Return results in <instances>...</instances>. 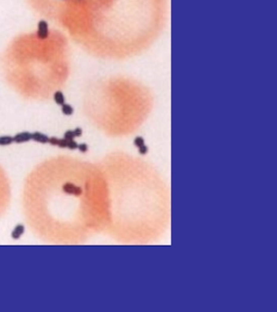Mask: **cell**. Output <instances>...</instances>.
I'll return each instance as SVG.
<instances>
[{
    "mask_svg": "<svg viewBox=\"0 0 277 312\" xmlns=\"http://www.w3.org/2000/svg\"><path fill=\"white\" fill-rule=\"evenodd\" d=\"M53 98H54V101L57 103L58 105H62L64 103V101H66V99H64V96L63 94L61 93V92L57 91L54 93V96H53Z\"/></svg>",
    "mask_w": 277,
    "mask_h": 312,
    "instance_id": "7",
    "label": "cell"
},
{
    "mask_svg": "<svg viewBox=\"0 0 277 312\" xmlns=\"http://www.w3.org/2000/svg\"><path fill=\"white\" fill-rule=\"evenodd\" d=\"M62 190L66 193L74 195V196H79L82 193V189H81L80 187L75 185V184L73 183H64L63 186H62Z\"/></svg>",
    "mask_w": 277,
    "mask_h": 312,
    "instance_id": "2",
    "label": "cell"
},
{
    "mask_svg": "<svg viewBox=\"0 0 277 312\" xmlns=\"http://www.w3.org/2000/svg\"><path fill=\"white\" fill-rule=\"evenodd\" d=\"M61 111L63 115L71 116V115H73V113H74V108H73L70 104H66V103H63V104L61 105Z\"/></svg>",
    "mask_w": 277,
    "mask_h": 312,
    "instance_id": "8",
    "label": "cell"
},
{
    "mask_svg": "<svg viewBox=\"0 0 277 312\" xmlns=\"http://www.w3.org/2000/svg\"><path fill=\"white\" fill-rule=\"evenodd\" d=\"M66 148H69V149L71 150H75L78 148V144H77L74 139H68V147Z\"/></svg>",
    "mask_w": 277,
    "mask_h": 312,
    "instance_id": "9",
    "label": "cell"
},
{
    "mask_svg": "<svg viewBox=\"0 0 277 312\" xmlns=\"http://www.w3.org/2000/svg\"><path fill=\"white\" fill-rule=\"evenodd\" d=\"M77 149H79L81 152H86L88 147H87L86 144H78V148H77Z\"/></svg>",
    "mask_w": 277,
    "mask_h": 312,
    "instance_id": "13",
    "label": "cell"
},
{
    "mask_svg": "<svg viewBox=\"0 0 277 312\" xmlns=\"http://www.w3.org/2000/svg\"><path fill=\"white\" fill-rule=\"evenodd\" d=\"M134 145L136 146V147H141V146L144 145V139H142L141 136H137L136 139H134Z\"/></svg>",
    "mask_w": 277,
    "mask_h": 312,
    "instance_id": "10",
    "label": "cell"
},
{
    "mask_svg": "<svg viewBox=\"0 0 277 312\" xmlns=\"http://www.w3.org/2000/svg\"><path fill=\"white\" fill-rule=\"evenodd\" d=\"M74 133H75V136H81L82 135V129L81 128H76L74 130Z\"/></svg>",
    "mask_w": 277,
    "mask_h": 312,
    "instance_id": "15",
    "label": "cell"
},
{
    "mask_svg": "<svg viewBox=\"0 0 277 312\" xmlns=\"http://www.w3.org/2000/svg\"><path fill=\"white\" fill-rule=\"evenodd\" d=\"M25 232V227L24 225H22V224H19V225H17L16 227L14 228V230L12 231V238L15 240L19 239V238L21 237V236L23 235V233Z\"/></svg>",
    "mask_w": 277,
    "mask_h": 312,
    "instance_id": "5",
    "label": "cell"
},
{
    "mask_svg": "<svg viewBox=\"0 0 277 312\" xmlns=\"http://www.w3.org/2000/svg\"><path fill=\"white\" fill-rule=\"evenodd\" d=\"M13 143H14V139L10 135H1L0 136V146H8Z\"/></svg>",
    "mask_w": 277,
    "mask_h": 312,
    "instance_id": "6",
    "label": "cell"
},
{
    "mask_svg": "<svg viewBox=\"0 0 277 312\" xmlns=\"http://www.w3.org/2000/svg\"><path fill=\"white\" fill-rule=\"evenodd\" d=\"M56 146H58V147H60V148H66V147H68V139H57V145Z\"/></svg>",
    "mask_w": 277,
    "mask_h": 312,
    "instance_id": "11",
    "label": "cell"
},
{
    "mask_svg": "<svg viewBox=\"0 0 277 312\" xmlns=\"http://www.w3.org/2000/svg\"><path fill=\"white\" fill-rule=\"evenodd\" d=\"M49 36V28L48 23L45 20H41L38 24V36L42 40L47 39Z\"/></svg>",
    "mask_w": 277,
    "mask_h": 312,
    "instance_id": "1",
    "label": "cell"
},
{
    "mask_svg": "<svg viewBox=\"0 0 277 312\" xmlns=\"http://www.w3.org/2000/svg\"><path fill=\"white\" fill-rule=\"evenodd\" d=\"M75 133H74V130H68L66 131V133H64V139H75Z\"/></svg>",
    "mask_w": 277,
    "mask_h": 312,
    "instance_id": "12",
    "label": "cell"
},
{
    "mask_svg": "<svg viewBox=\"0 0 277 312\" xmlns=\"http://www.w3.org/2000/svg\"><path fill=\"white\" fill-rule=\"evenodd\" d=\"M31 139H33V141L36 142V143H41V144L49 143V137L47 136L46 134L42 133V132H33V133H31Z\"/></svg>",
    "mask_w": 277,
    "mask_h": 312,
    "instance_id": "4",
    "label": "cell"
},
{
    "mask_svg": "<svg viewBox=\"0 0 277 312\" xmlns=\"http://www.w3.org/2000/svg\"><path fill=\"white\" fill-rule=\"evenodd\" d=\"M14 139V143L16 144H22V143H27V142L31 141V133L28 131H24V132L17 133L13 136Z\"/></svg>",
    "mask_w": 277,
    "mask_h": 312,
    "instance_id": "3",
    "label": "cell"
},
{
    "mask_svg": "<svg viewBox=\"0 0 277 312\" xmlns=\"http://www.w3.org/2000/svg\"><path fill=\"white\" fill-rule=\"evenodd\" d=\"M139 153L142 154V155H144V154L147 153V146H141V147H139Z\"/></svg>",
    "mask_w": 277,
    "mask_h": 312,
    "instance_id": "14",
    "label": "cell"
}]
</instances>
